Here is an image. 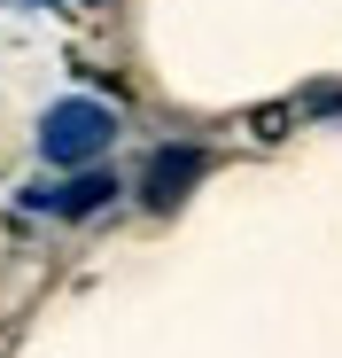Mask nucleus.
<instances>
[{
  "instance_id": "obj_1",
  "label": "nucleus",
  "mask_w": 342,
  "mask_h": 358,
  "mask_svg": "<svg viewBox=\"0 0 342 358\" xmlns=\"http://www.w3.org/2000/svg\"><path fill=\"white\" fill-rule=\"evenodd\" d=\"M109 141H117V109H101L86 94H63L39 117V156L63 164V171H86L94 156H109Z\"/></svg>"
},
{
  "instance_id": "obj_2",
  "label": "nucleus",
  "mask_w": 342,
  "mask_h": 358,
  "mask_svg": "<svg viewBox=\"0 0 342 358\" xmlns=\"http://www.w3.org/2000/svg\"><path fill=\"white\" fill-rule=\"evenodd\" d=\"M210 171V156L195 148V141H171V148H156L148 156V171H140V203L148 210H179L187 203V187Z\"/></svg>"
},
{
  "instance_id": "obj_3",
  "label": "nucleus",
  "mask_w": 342,
  "mask_h": 358,
  "mask_svg": "<svg viewBox=\"0 0 342 358\" xmlns=\"http://www.w3.org/2000/svg\"><path fill=\"white\" fill-rule=\"evenodd\" d=\"M109 195H117V179L109 171H86V179H70V187H54V195H24V210H54V218H94Z\"/></svg>"
}]
</instances>
